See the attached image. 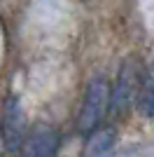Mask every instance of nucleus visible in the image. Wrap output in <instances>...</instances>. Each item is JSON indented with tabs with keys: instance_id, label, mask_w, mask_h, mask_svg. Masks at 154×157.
<instances>
[{
	"instance_id": "obj_1",
	"label": "nucleus",
	"mask_w": 154,
	"mask_h": 157,
	"mask_svg": "<svg viewBox=\"0 0 154 157\" xmlns=\"http://www.w3.org/2000/svg\"><path fill=\"white\" fill-rule=\"evenodd\" d=\"M108 105H110L108 80L94 78L86 85V92H84V101H82V108H79V115H77V131L94 134L96 127L101 124L103 115L108 113Z\"/></svg>"
},
{
	"instance_id": "obj_2",
	"label": "nucleus",
	"mask_w": 154,
	"mask_h": 157,
	"mask_svg": "<svg viewBox=\"0 0 154 157\" xmlns=\"http://www.w3.org/2000/svg\"><path fill=\"white\" fill-rule=\"evenodd\" d=\"M26 136H28V127H26L24 108L16 96H9L2 108V143L12 155H16L24 150Z\"/></svg>"
},
{
	"instance_id": "obj_3",
	"label": "nucleus",
	"mask_w": 154,
	"mask_h": 157,
	"mask_svg": "<svg viewBox=\"0 0 154 157\" xmlns=\"http://www.w3.org/2000/svg\"><path fill=\"white\" fill-rule=\"evenodd\" d=\"M140 78H138V66L133 59L124 61L122 71H119V78H117V85L112 87V94H110V103H112V110L122 113L126 110L131 101H133L135 94H140Z\"/></svg>"
},
{
	"instance_id": "obj_4",
	"label": "nucleus",
	"mask_w": 154,
	"mask_h": 157,
	"mask_svg": "<svg viewBox=\"0 0 154 157\" xmlns=\"http://www.w3.org/2000/svg\"><path fill=\"white\" fill-rule=\"evenodd\" d=\"M58 148H61V136L47 122H38L28 131L24 143V157H56Z\"/></svg>"
},
{
	"instance_id": "obj_5",
	"label": "nucleus",
	"mask_w": 154,
	"mask_h": 157,
	"mask_svg": "<svg viewBox=\"0 0 154 157\" xmlns=\"http://www.w3.org/2000/svg\"><path fill=\"white\" fill-rule=\"evenodd\" d=\"M138 105H140V113L145 117L154 120V61L149 63L147 75L140 85V94H138Z\"/></svg>"
},
{
	"instance_id": "obj_6",
	"label": "nucleus",
	"mask_w": 154,
	"mask_h": 157,
	"mask_svg": "<svg viewBox=\"0 0 154 157\" xmlns=\"http://www.w3.org/2000/svg\"><path fill=\"white\" fill-rule=\"evenodd\" d=\"M112 143H115V131L112 129H98V131L91 134L89 143H86V148H84V155L86 157H98L105 150H110Z\"/></svg>"
},
{
	"instance_id": "obj_7",
	"label": "nucleus",
	"mask_w": 154,
	"mask_h": 157,
	"mask_svg": "<svg viewBox=\"0 0 154 157\" xmlns=\"http://www.w3.org/2000/svg\"><path fill=\"white\" fill-rule=\"evenodd\" d=\"M0 143H2V141H0ZM0 155H2V145H0Z\"/></svg>"
}]
</instances>
